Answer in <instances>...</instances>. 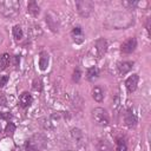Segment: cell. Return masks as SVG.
Returning a JSON list of instances; mask_svg holds the SVG:
<instances>
[{
  "label": "cell",
  "instance_id": "obj_1",
  "mask_svg": "<svg viewBox=\"0 0 151 151\" xmlns=\"http://www.w3.org/2000/svg\"><path fill=\"white\" fill-rule=\"evenodd\" d=\"M133 24V18L130 13H114L111 17H109L105 21V26L109 28H116V29H120V28H126L130 25Z\"/></svg>",
  "mask_w": 151,
  "mask_h": 151
},
{
  "label": "cell",
  "instance_id": "obj_2",
  "mask_svg": "<svg viewBox=\"0 0 151 151\" xmlns=\"http://www.w3.org/2000/svg\"><path fill=\"white\" fill-rule=\"evenodd\" d=\"M0 11L6 18H14L20 12V4L17 0H6L0 4Z\"/></svg>",
  "mask_w": 151,
  "mask_h": 151
},
{
  "label": "cell",
  "instance_id": "obj_3",
  "mask_svg": "<svg viewBox=\"0 0 151 151\" xmlns=\"http://www.w3.org/2000/svg\"><path fill=\"white\" fill-rule=\"evenodd\" d=\"M91 117H92V120L97 125H99V126H106L110 123L109 113L103 107H96V109H93L92 110V113H91Z\"/></svg>",
  "mask_w": 151,
  "mask_h": 151
},
{
  "label": "cell",
  "instance_id": "obj_4",
  "mask_svg": "<svg viewBox=\"0 0 151 151\" xmlns=\"http://www.w3.org/2000/svg\"><path fill=\"white\" fill-rule=\"evenodd\" d=\"M46 143V138L41 134H34L33 137H31L26 144H25V147H26V151H39Z\"/></svg>",
  "mask_w": 151,
  "mask_h": 151
},
{
  "label": "cell",
  "instance_id": "obj_5",
  "mask_svg": "<svg viewBox=\"0 0 151 151\" xmlns=\"http://www.w3.org/2000/svg\"><path fill=\"white\" fill-rule=\"evenodd\" d=\"M76 6H77L78 13L83 18H88L94 9V4L90 0H78L76 1Z\"/></svg>",
  "mask_w": 151,
  "mask_h": 151
},
{
  "label": "cell",
  "instance_id": "obj_6",
  "mask_svg": "<svg viewBox=\"0 0 151 151\" xmlns=\"http://www.w3.org/2000/svg\"><path fill=\"white\" fill-rule=\"evenodd\" d=\"M45 19H46V24H47L48 28L52 32H58L59 31V19H58V17L54 12H52V11L47 12L46 15H45Z\"/></svg>",
  "mask_w": 151,
  "mask_h": 151
},
{
  "label": "cell",
  "instance_id": "obj_7",
  "mask_svg": "<svg viewBox=\"0 0 151 151\" xmlns=\"http://www.w3.org/2000/svg\"><path fill=\"white\" fill-rule=\"evenodd\" d=\"M137 48V39L134 37H131L129 39H126L122 45H120V51L125 54H130L132 53L134 50Z\"/></svg>",
  "mask_w": 151,
  "mask_h": 151
},
{
  "label": "cell",
  "instance_id": "obj_8",
  "mask_svg": "<svg viewBox=\"0 0 151 151\" xmlns=\"http://www.w3.org/2000/svg\"><path fill=\"white\" fill-rule=\"evenodd\" d=\"M94 50L97 52V57L101 58L107 51V40L104 38H99L94 44Z\"/></svg>",
  "mask_w": 151,
  "mask_h": 151
},
{
  "label": "cell",
  "instance_id": "obj_9",
  "mask_svg": "<svg viewBox=\"0 0 151 151\" xmlns=\"http://www.w3.org/2000/svg\"><path fill=\"white\" fill-rule=\"evenodd\" d=\"M124 124L129 129H132L137 125V117H136V114L133 113V111L131 109H127L125 114H124Z\"/></svg>",
  "mask_w": 151,
  "mask_h": 151
},
{
  "label": "cell",
  "instance_id": "obj_10",
  "mask_svg": "<svg viewBox=\"0 0 151 151\" xmlns=\"http://www.w3.org/2000/svg\"><path fill=\"white\" fill-rule=\"evenodd\" d=\"M138 80H139V77L137 73H133L132 76H130L126 80H125V87L129 93H132L136 91L137 88V85H138Z\"/></svg>",
  "mask_w": 151,
  "mask_h": 151
},
{
  "label": "cell",
  "instance_id": "obj_11",
  "mask_svg": "<svg viewBox=\"0 0 151 151\" xmlns=\"http://www.w3.org/2000/svg\"><path fill=\"white\" fill-rule=\"evenodd\" d=\"M71 37L73 39V41L76 44H83L85 40V35L83 32V28L80 26H76L72 31H71Z\"/></svg>",
  "mask_w": 151,
  "mask_h": 151
},
{
  "label": "cell",
  "instance_id": "obj_12",
  "mask_svg": "<svg viewBox=\"0 0 151 151\" xmlns=\"http://www.w3.org/2000/svg\"><path fill=\"white\" fill-rule=\"evenodd\" d=\"M50 64V54L46 51H41L39 53V68L40 71H46Z\"/></svg>",
  "mask_w": 151,
  "mask_h": 151
},
{
  "label": "cell",
  "instance_id": "obj_13",
  "mask_svg": "<svg viewBox=\"0 0 151 151\" xmlns=\"http://www.w3.org/2000/svg\"><path fill=\"white\" fill-rule=\"evenodd\" d=\"M32 103H33V97H32V94L29 92H22L20 94V97H19V104H20L21 107L26 109Z\"/></svg>",
  "mask_w": 151,
  "mask_h": 151
},
{
  "label": "cell",
  "instance_id": "obj_14",
  "mask_svg": "<svg viewBox=\"0 0 151 151\" xmlns=\"http://www.w3.org/2000/svg\"><path fill=\"white\" fill-rule=\"evenodd\" d=\"M133 61H120L117 64V68H118V72L120 74H126L127 72L131 71V68L133 67Z\"/></svg>",
  "mask_w": 151,
  "mask_h": 151
},
{
  "label": "cell",
  "instance_id": "obj_15",
  "mask_svg": "<svg viewBox=\"0 0 151 151\" xmlns=\"http://www.w3.org/2000/svg\"><path fill=\"white\" fill-rule=\"evenodd\" d=\"M27 12H28L31 15L37 17V15L40 13V6H39V4H38L37 1H34V0H31V1L28 2V5H27Z\"/></svg>",
  "mask_w": 151,
  "mask_h": 151
},
{
  "label": "cell",
  "instance_id": "obj_16",
  "mask_svg": "<svg viewBox=\"0 0 151 151\" xmlns=\"http://www.w3.org/2000/svg\"><path fill=\"white\" fill-rule=\"evenodd\" d=\"M71 136H72V138L76 140V143H77L78 145H80V144L83 143V140H84V133H83V131H81L80 129H78V127L71 130Z\"/></svg>",
  "mask_w": 151,
  "mask_h": 151
},
{
  "label": "cell",
  "instance_id": "obj_17",
  "mask_svg": "<svg viewBox=\"0 0 151 151\" xmlns=\"http://www.w3.org/2000/svg\"><path fill=\"white\" fill-rule=\"evenodd\" d=\"M98 76H99V70H98L97 66H91V67L87 68V71H86V78H87V80L93 81V80H96L98 78Z\"/></svg>",
  "mask_w": 151,
  "mask_h": 151
},
{
  "label": "cell",
  "instance_id": "obj_18",
  "mask_svg": "<svg viewBox=\"0 0 151 151\" xmlns=\"http://www.w3.org/2000/svg\"><path fill=\"white\" fill-rule=\"evenodd\" d=\"M12 34H13V38L15 41H20L22 40L24 38V31L21 28L20 25H14L13 28H12Z\"/></svg>",
  "mask_w": 151,
  "mask_h": 151
},
{
  "label": "cell",
  "instance_id": "obj_19",
  "mask_svg": "<svg viewBox=\"0 0 151 151\" xmlns=\"http://www.w3.org/2000/svg\"><path fill=\"white\" fill-rule=\"evenodd\" d=\"M92 97L98 103L103 101V99H104V91H103V88L99 87V86H94L93 90H92Z\"/></svg>",
  "mask_w": 151,
  "mask_h": 151
},
{
  "label": "cell",
  "instance_id": "obj_20",
  "mask_svg": "<svg viewBox=\"0 0 151 151\" xmlns=\"http://www.w3.org/2000/svg\"><path fill=\"white\" fill-rule=\"evenodd\" d=\"M11 63V55L8 53H4L0 55V71L6 70L9 66Z\"/></svg>",
  "mask_w": 151,
  "mask_h": 151
},
{
  "label": "cell",
  "instance_id": "obj_21",
  "mask_svg": "<svg viewBox=\"0 0 151 151\" xmlns=\"http://www.w3.org/2000/svg\"><path fill=\"white\" fill-rule=\"evenodd\" d=\"M96 147H97V151H113L111 144L107 140H103V139L98 140Z\"/></svg>",
  "mask_w": 151,
  "mask_h": 151
},
{
  "label": "cell",
  "instance_id": "obj_22",
  "mask_svg": "<svg viewBox=\"0 0 151 151\" xmlns=\"http://www.w3.org/2000/svg\"><path fill=\"white\" fill-rule=\"evenodd\" d=\"M116 151H127V145H126V142L125 139L123 138H118L117 142H116Z\"/></svg>",
  "mask_w": 151,
  "mask_h": 151
},
{
  "label": "cell",
  "instance_id": "obj_23",
  "mask_svg": "<svg viewBox=\"0 0 151 151\" xmlns=\"http://www.w3.org/2000/svg\"><path fill=\"white\" fill-rule=\"evenodd\" d=\"M32 87H33V90L34 91H41L42 90V81H41V79H39V78H35L34 80H33V83H32Z\"/></svg>",
  "mask_w": 151,
  "mask_h": 151
},
{
  "label": "cell",
  "instance_id": "obj_24",
  "mask_svg": "<svg viewBox=\"0 0 151 151\" xmlns=\"http://www.w3.org/2000/svg\"><path fill=\"white\" fill-rule=\"evenodd\" d=\"M15 125L12 123V122H8L7 123V125H6V127H5V132L8 134V136H13V133L15 132Z\"/></svg>",
  "mask_w": 151,
  "mask_h": 151
},
{
  "label": "cell",
  "instance_id": "obj_25",
  "mask_svg": "<svg viewBox=\"0 0 151 151\" xmlns=\"http://www.w3.org/2000/svg\"><path fill=\"white\" fill-rule=\"evenodd\" d=\"M80 77H81V72H80L79 67H77V68L73 71V74H72V80H73V81H76V83H78V81L80 80Z\"/></svg>",
  "mask_w": 151,
  "mask_h": 151
},
{
  "label": "cell",
  "instance_id": "obj_26",
  "mask_svg": "<svg viewBox=\"0 0 151 151\" xmlns=\"http://www.w3.org/2000/svg\"><path fill=\"white\" fill-rule=\"evenodd\" d=\"M138 5L137 1H123V6H125L127 9H132Z\"/></svg>",
  "mask_w": 151,
  "mask_h": 151
},
{
  "label": "cell",
  "instance_id": "obj_27",
  "mask_svg": "<svg viewBox=\"0 0 151 151\" xmlns=\"http://www.w3.org/2000/svg\"><path fill=\"white\" fill-rule=\"evenodd\" d=\"M8 79H9L8 76H0V87H4L7 84Z\"/></svg>",
  "mask_w": 151,
  "mask_h": 151
},
{
  "label": "cell",
  "instance_id": "obj_28",
  "mask_svg": "<svg viewBox=\"0 0 151 151\" xmlns=\"http://www.w3.org/2000/svg\"><path fill=\"white\" fill-rule=\"evenodd\" d=\"M0 118H1V119H5V120H7V122H9V119L12 118V114H9L8 112H2V113H0Z\"/></svg>",
  "mask_w": 151,
  "mask_h": 151
},
{
  "label": "cell",
  "instance_id": "obj_29",
  "mask_svg": "<svg viewBox=\"0 0 151 151\" xmlns=\"http://www.w3.org/2000/svg\"><path fill=\"white\" fill-rule=\"evenodd\" d=\"M7 104V98H6V96H5V93H1L0 92V105L1 106H5Z\"/></svg>",
  "mask_w": 151,
  "mask_h": 151
},
{
  "label": "cell",
  "instance_id": "obj_30",
  "mask_svg": "<svg viewBox=\"0 0 151 151\" xmlns=\"http://www.w3.org/2000/svg\"><path fill=\"white\" fill-rule=\"evenodd\" d=\"M0 132H1V126H0Z\"/></svg>",
  "mask_w": 151,
  "mask_h": 151
}]
</instances>
